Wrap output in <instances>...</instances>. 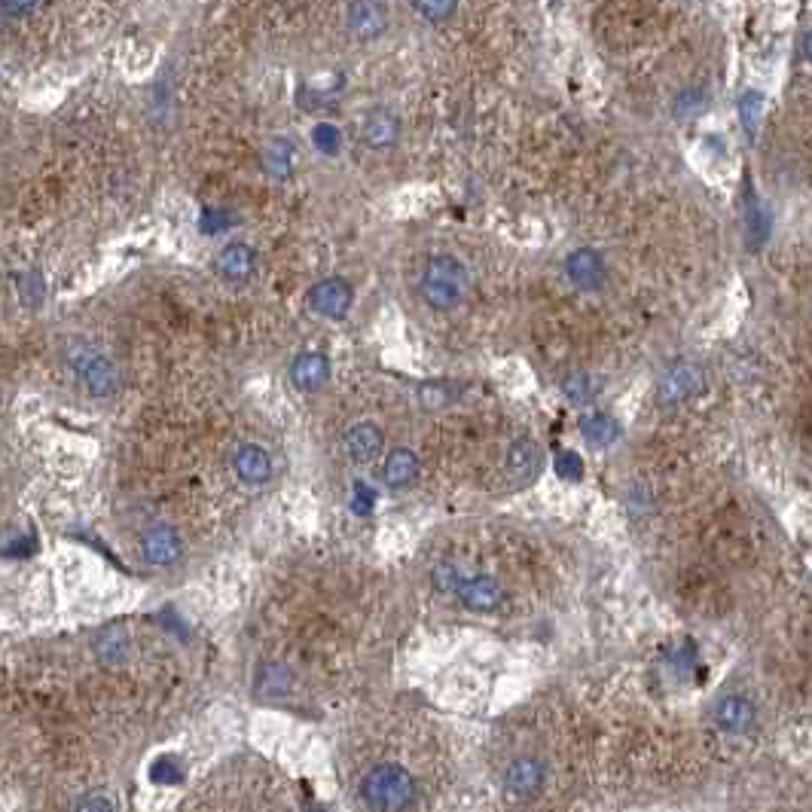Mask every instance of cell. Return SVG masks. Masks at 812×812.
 <instances>
[{"mask_svg":"<svg viewBox=\"0 0 812 812\" xmlns=\"http://www.w3.org/2000/svg\"><path fill=\"white\" fill-rule=\"evenodd\" d=\"M541 468V449L532 440H516L507 449V474L516 483H529Z\"/></svg>","mask_w":812,"mask_h":812,"instance_id":"cell-16","label":"cell"},{"mask_svg":"<svg viewBox=\"0 0 812 812\" xmlns=\"http://www.w3.org/2000/svg\"><path fill=\"white\" fill-rule=\"evenodd\" d=\"M141 550H144V559L150 565H174L181 556H184V541L174 529H150L141 541Z\"/></svg>","mask_w":812,"mask_h":812,"instance_id":"cell-7","label":"cell"},{"mask_svg":"<svg viewBox=\"0 0 812 812\" xmlns=\"http://www.w3.org/2000/svg\"><path fill=\"white\" fill-rule=\"evenodd\" d=\"M745 226H748V239L754 245H761L767 239V214L751 190H745Z\"/></svg>","mask_w":812,"mask_h":812,"instance_id":"cell-24","label":"cell"},{"mask_svg":"<svg viewBox=\"0 0 812 812\" xmlns=\"http://www.w3.org/2000/svg\"><path fill=\"white\" fill-rule=\"evenodd\" d=\"M348 25H352L358 37H376L385 28V10L373 4V0H358V4H352V10H348Z\"/></svg>","mask_w":812,"mask_h":812,"instance_id":"cell-19","label":"cell"},{"mask_svg":"<svg viewBox=\"0 0 812 812\" xmlns=\"http://www.w3.org/2000/svg\"><path fill=\"white\" fill-rule=\"evenodd\" d=\"M416 797V782L400 764H379L364 779V800L373 812H403Z\"/></svg>","mask_w":812,"mask_h":812,"instance_id":"cell-2","label":"cell"},{"mask_svg":"<svg viewBox=\"0 0 812 812\" xmlns=\"http://www.w3.org/2000/svg\"><path fill=\"white\" fill-rule=\"evenodd\" d=\"M327 379H330V364L318 352L300 355L294 361V367H290V382H294L300 391H318Z\"/></svg>","mask_w":812,"mask_h":812,"instance_id":"cell-15","label":"cell"},{"mask_svg":"<svg viewBox=\"0 0 812 812\" xmlns=\"http://www.w3.org/2000/svg\"><path fill=\"white\" fill-rule=\"evenodd\" d=\"M736 110H739V120H742V129H745V135H748V138H754V135H758L761 116H764V95H761L758 89H745V92L739 95V104H736Z\"/></svg>","mask_w":812,"mask_h":812,"instance_id":"cell-22","label":"cell"},{"mask_svg":"<svg viewBox=\"0 0 812 812\" xmlns=\"http://www.w3.org/2000/svg\"><path fill=\"white\" fill-rule=\"evenodd\" d=\"M803 55H806L809 62H812V31H809V34L803 37Z\"/></svg>","mask_w":812,"mask_h":812,"instance_id":"cell-33","label":"cell"},{"mask_svg":"<svg viewBox=\"0 0 812 812\" xmlns=\"http://www.w3.org/2000/svg\"><path fill=\"white\" fill-rule=\"evenodd\" d=\"M71 367L92 397H113L116 391H120V370H116V364L101 352L77 348V352L71 355Z\"/></svg>","mask_w":812,"mask_h":812,"instance_id":"cell-3","label":"cell"},{"mask_svg":"<svg viewBox=\"0 0 812 812\" xmlns=\"http://www.w3.org/2000/svg\"><path fill=\"white\" fill-rule=\"evenodd\" d=\"M352 303H355V290H352V284H348L345 278H336V275L318 281V284L312 287V294H309V306H312L318 315L330 318V321L345 318L348 309H352Z\"/></svg>","mask_w":812,"mask_h":812,"instance_id":"cell-4","label":"cell"},{"mask_svg":"<svg viewBox=\"0 0 812 812\" xmlns=\"http://www.w3.org/2000/svg\"><path fill=\"white\" fill-rule=\"evenodd\" d=\"M700 391H703V370L696 367V364H675L660 379L657 397H660L663 406H678V403L696 397Z\"/></svg>","mask_w":812,"mask_h":812,"instance_id":"cell-5","label":"cell"},{"mask_svg":"<svg viewBox=\"0 0 812 812\" xmlns=\"http://www.w3.org/2000/svg\"><path fill=\"white\" fill-rule=\"evenodd\" d=\"M232 468H236V474L251 483V486H260L272 477V458L266 449L254 446V443H245L236 449V455H232Z\"/></svg>","mask_w":812,"mask_h":812,"instance_id":"cell-8","label":"cell"},{"mask_svg":"<svg viewBox=\"0 0 812 812\" xmlns=\"http://www.w3.org/2000/svg\"><path fill=\"white\" fill-rule=\"evenodd\" d=\"M580 434H584V440L590 446L605 449V446H611L620 437V425L611 416H605V413H590V416L580 419Z\"/></svg>","mask_w":812,"mask_h":812,"instance_id":"cell-20","label":"cell"},{"mask_svg":"<svg viewBox=\"0 0 812 812\" xmlns=\"http://www.w3.org/2000/svg\"><path fill=\"white\" fill-rule=\"evenodd\" d=\"M419 474V455L413 449H394L385 461V468H382V480L385 486L391 489H403V486H410Z\"/></svg>","mask_w":812,"mask_h":812,"instance_id":"cell-18","label":"cell"},{"mask_svg":"<svg viewBox=\"0 0 812 812\" xmlns=\"http://www.w3.org/2000/svg\"><path fill=\"white\" fill-rule=\"evenodd\" d=\"M77 812H113V806H110V800H104V797H89V800H83V803L77 806Z\"/></svg>","mask_w":812,"mask_h":812,"instance_id":"cell-32","label":"cell"},{"mask_svg":"<svg viewBox=\"0 0 812 812\" xmlns=\"http://www.w3.org/2000/svg\"><path fill=\"white\" fill-rule=\"evenodd\" d=\"M19 297H22L28 306H40V300L46 297V287H43V278H40L37 272L19 275Z\"/></svg>","mask_w":812,"mask_h":812,"instance_id":"cell-28","label":"cell"},{"mask_svg":"<svg viewBox=\"0 0 812 812\" xmlns=\"http://www.w3.org/2000/svg\"><path fill=\"white\" fill-rule=\"evenodd\" d=\"M431 584H434L440 593H461V587L468 584V580H464V574H461L458 565L443 562V565H437V568L431 571Z\"/></svg>","mask_w":812,"mask_h":812,"instance_id":"cell-25","label":"cell"},{"mask_svg":"<svg viewBox=\"0 0 812 812\" xmlns=\"http://www.w3.org/2000/svg\"><path fill=\"white\" fill-rule=\"evenodd\" d=\"M4 4V16L7 19H25L37 10L40 0H0Z\"/></svg>","mask_w":812,"mask_h":812,"instance_id":"cell-31","label":"cell"},{"mask_svg":"<svg viewBox=\"0 0 812 812\" xmlns=\"http://www.w3.org/2000/svg\"><path fill=\"white\" fill-rule=\"evenodd\" d=\"M312 141H315V147H318L321 153H327V156L339 153V147H342V135H339V129L330 126V123H318V126L312 129Z\"/></svg>","mask_w":812,"mask_h":812,"instance_id":"cell-27","label":"cell"},{"mask_svg":"<svg viewBox=\"0 0 812 812\" xmlns=\"http://www.w3.org/2000/svg\"><path fill=\"white\" fill-rule=\"evenodd\" d=\"M294 156H297V147L290 138H269L266 147H263V171L275 181H287L290 174H294Z\"/></svg>","mask_w":812,"mask_h":812,"instance_id":"cell-14","label":"cell"},{"mask_svg":"<svg viewBox=\"0 0 812 812\" xmlns=\"http://www.w3.org/2000/svg\"><path fill=\"white\" fill-rule=\"evenodd\" d=\"M706 107H709V95L703 92V89H684L678 98H675V104H672V113H675V120H696V116L700 113H706Z\"/></svg>","mask_w":812,"mask_h":812,"instance_id":"cell-23","label":"cell"},{"mask_svg":"<svg viewBox=\"0 0 812 812\" xmlns=\"http://www.w3.org/2000/svg\"><path fill=\"white\" fill-rule=\"evenodd\" d=\"M565 275L577 290H599L605 284V260L593 248H577L565 260Z\"/></svg>","mask_w":812,"mask_h":812,"instance_id":"cell-6","label":"cell"},{"mask_svg":"<svg viewBox=\"0 0 812 812\" xmlns=\"http://www.w3.org/2000/svg\"><path fill=\"white\" fill-rule=\"evenodd\" d=\"M382 431L373 422H358L352 431L345 434V452L352 455V461L358 464H370L379 452H382Z\"/></svg>","mask_w":812,"mask_h":812,"instance_id":"cell-12","label":"cell"},{"mask_svg":"<svg viewBox=\"0 0 812 812\" xmlns=\"http://www.w3.org/2000/svg\"><path fill=\"white\" fill-rule=\"evenodd\" d=\"M504 785H507V791L516 794V797H529V794H535V791L544 785V764L535 761V758H519V761H513V764L507 767V773H504Z\"/></svg>","mask_w":812,"mask_h":812,"instance_id":"cell-11","label":"cell"},{"mask_svg":"<svg viewBox=\"0 0 812 812\" xmlns=\"http://www.w3.org/2000/svg\"><path fill=\"white\" fill-rule=\"evenodd\" d=\"M290 684V675L284 672V666H269L266 675H263V690L266 693H284Z\"/></svg>","mask_w":812,"mask_h":812,"instance_id":"cell-30","label":"cell"},{"mask_svg":"<svg viewBox=\"0 0 812 812\" xmlns=\"http://www.w3.org/2000/svg\"><path fill=\"white\" fill-rule=\"evenodd\" d=\"M397 135H400V123L397 116L388 113V110H373L367 116V123L361 129V138L370 150H388L397 144Z\"/></svg>","mask_w":812,"mask_h":812,"instance_id":"cell-13","label":"cell"},{"mask_svg":"<svg viewBox=\"0 0 812 812\" xmlns=\"http://www.w3.org/2000/svg\"><path fill=\"white\" fill-rule=\"evenodd\" d=\"M416 10H419L422 19L440 25V22L452 19V13H455V0H416Z\"/></svg>","mask_w":812,"mask_h":812,"instance_id":"cell-26","label":"cell"},{"mask_svg":"<svg viewBox=\"0 0 812 812\" xmlns=\"http://www.w3.org/2000/svg\"><path fill=\"white\" fill-rule=\"evenodd\" d=\"M556 474L559 477H568V480H577L580 474H584V461H580L577 452H559L556 455Z\"/></svg>","mask_w":812,"mask_h":812,"instance_id":"cell-29","label":"cell"},{"mask_svg":"<svg viewBox=\"0 0 812 812\" xmlns=\"http://www.w3.org/2000/svg\"><path fill=\"white\" fill-rule=\"evenodd\" d=\"M715 721H718V727H721L724 733H730V736H742V733H748V730H751V724H754V706L745 700V696L730 693V696H724V700L718 703V709H715Z\"/></svg>","mask_w":812,"mask_h":812,"instance_id":"cell-10","label":"cell"},{"mask_svg":"<svg viewBox=\"0 0 812 812\" xmlns=\"http://www.w3.org/2000/svg\"><path fill=\"white\" fill-rule=\"evenodd\" d=\"M599 391H602V379H599L596 373H587V370L568 373V376L562 379V394H565L571 403H590Z\"/></svg>","mask_w":812,"mask_h":812,"instance_id":"cell-21","label":"cell"},{"mask_svg":"<svg viewBox=\"0 0 812 812\" xmlns=\"http://www.w3.org/2000/svg\"><path fill=\"white\" fill-rule=\"evenodd\" d=\"M419 290H422V300L434 312H452L468 300V290H471L468 266L452 254H437L425 266Z\"/></svg>","mask_w":812,"mask_h":812,"instance_id":"cell-1","label":"cell"},{"mask_svg":"<svg viewBox=\"0 0 812 812\" xmlns=\"http://www.w3.org/2000/svg\"><path fill=\"white\" fill-rule=\"evenodd\" d=\"M458 596L464 599V605L474 608V611H492V608L501 605L504 590H501V584L495 577H471L468 584L461 587Z\"/></svg>","mask_w":812,"mask_h":812,"instance_id":"cell-17","label":"cell"},{"mask_svg":"<svg viewBox=\"0 0 812 812\" xmlns=\"http://www.w3.org/2000/svg\"><path fill=\"white\" fill-rule=\"evenodd\" d=\"M254 266H257V254H254V248L245 245V242H232V245H226V248L217 254V260H214V269H217L226 281H245V278H251Z\"/></svg>","mask_w":812,"mask_h":812,"instance_id":"cell-9","label":"cell"}]
</instances>
